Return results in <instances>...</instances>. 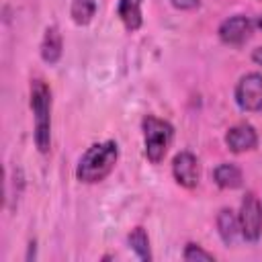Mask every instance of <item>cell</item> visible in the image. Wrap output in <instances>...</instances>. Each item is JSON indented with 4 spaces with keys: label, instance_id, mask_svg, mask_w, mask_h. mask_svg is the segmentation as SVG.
<instances>
[{
    "label": "cell",
    "instance_id": "obj_1",
    "mask_svg": "<svg viewBox=\"0 0 262 262\" xmlns=\"http://www.w3.org/2000/svg\"><path fill=\"white\" fill-rule=\"evenodd\" d=\"M119 160V145L117 141H98V143H92L78 160V166H76V178L80 182H86V184H96V182H102L115 168Z\"/></svg>",
    "mask_w": 262,
    "mask_h": 262
},
{
    "label": "cell",
    "instance_id": "obj_2",
    "mask_svg": "<svg viewBox=\"0 0 262 262\" xmlns=\"http://www.w3.org/2000/svg\"><path fill=\"white\" fill-rule=\"evenodd\" d=\"M29 104H31L33 123H35V131H33L35 145L41 154H47L51 149V104L53 100H51V88L41 78H35L31 82Z\"/></svg>",
    "mask_w": 262,
    "mask_h": 262
},
{
    "label": "cell",
    "instance_id": "obj_3",
    "mask_svg": "<svg viewBox=\"0 0 262 262\" xmlns=\"http://www.w3.org/2000/svg\"><path fill=\"white\" fill-rule=\"evenodd\" d=\"M141 133H143V151L145 158L151 164H160L166 154L168 147L174 139V127L170 121L160 119L156 115H145L141 121Z\"/></svg>",
    "mask_w": 262,
    "mask_h": 262
},
{
    "label": "cell",
    "instance_id": "obj_4",
    "mask_svg": "<svg viewBox=\"0 0 262 262\" xmlns=\"http://www.w3.org/2000/svg\"><path fill=\"white\" fill-rule=\"evenodd\" d=\"M258 27H262L260 18H254V16H248V14H233V16L225 18L219 25L217 35H219L221 43H225L229 47H239L252 37V33Z\"/></svg>",
    "mask_w": 262,
    "mask_h": 262
},
{
    "label": "cell",
    "instance_id": "obj_5",
    "mask_svg": "<svg viewBox=\"0 0 262 262\" xmlns=\"http://www.w3.org/2000/svg\"><path fill=\"white\" fill-rule=\"evenodd\" d=\"M237 219H239L242 237L250 244H256L262 237V203L252 190L244 194Z\"/></svg>",
    "mask_w": 262,
    "mask_h": 262
},
{
    "label": "cell",
    "instance_id": "obj_6",
    "mask_svg": "<svg viewBox=\"0 0 262 262\" xmlns=\"http://www.w3.org/2000/svg\"><path fill=\"white\" fill-rule=\"evenodd\" d=\"M235 104L246 113H260L262 111V74L248 72L235 84Z\"/></svg>",
    "mask_w": 262,
    "mask_h": 262
},
{
    "label": "cell",
    "instance_id": "obj_7",
    "mask_svg": "<svg viewBox=\"0 0 262 262\" xmlns=\"http://www.w3.org/2000/svg\"><path fill=\"white\" fill-rule=\"evenodd\" d=\"M172 176L184 188H194L201 178V164L196 156L188 149H182L172 160Z\"/></svg>",
    "mask_w": 262,
    "mask_h": 262
},
{
    "label": "cell",
    "instance_id": "obj_8",
    "mask_svg": "<svg viewBox=\"0 0 262 262\" xmlns=\"http://www.w3.org/2000/svg\"><path fill=\"white\" fill-rule=\"evenodd\" d=\"M225 145L233 154L252 151L258 145V133L250 123H237L227 129L225 133Z\"/></svg>",
    "mask_w": 262,
    "mask_h": 262
},
{
    "label": "cell",
    "instance_id": "obj_9",
    "mask_svg": "<svg viewBox=\"0 0 262 262\" xmlns=\"http://www.w3.org/2000/svg\"><path fill=\"white\" fill-rule=\"evenodd\" d=\"M39 53H41V59L49 66H55L59 59H61V53H63V39H61V33L55 25H49L43 33V39H41V45H39Z\"/></svg>",
    "mask_w": 262,
    "mask_h": 262
},
{
    "label": "cell",
    "instance_id": "obj_10",
    "mask_svg": "<svg viewBox=\"0 0 262 262\" xmlns=\"http://www.w3.org/2000/svg\"><path fill=\"white\" fill-rule=\"evenodd\" d=\"M141 4H143V0H119L117 2V16L129 33L139 31L143 25Z\"/></svg>",
    "mask_w": 262,
    "mask_h": 262
},
{
    "label": "cell",
    "instance_id": "obj_11",
    "mask_svg": "<svg viewBox=\"0 0 262 262\" xmlns=\"http://www.w3.org/2000/svg\"><path fill=\"white\" fill-rule=\"evenodd\" d=\"M217 233H219L221 242L227 246H233L237 242V237H242L239 219L231 209H221L217 213Z\"/></svg>",
    "mask_w": 262,
    "mask_h": 262
},
{
    "label": "cell",
    "instance_id": "obj_12",
    "mask_svg": "<svg viewBox=\"0 0 262 262\" xmlns=\"http://www.w3.org/2000/svg\"><path fill=\"white\" fill-rule=\"evenodd\" d=\"M213 180L219 188H225V190H235L244 184V174H242V168L231 164V162H223L219 164L215 170H213Z\"/></svg>",
    "mask_w": 262,
    "mask_h": 262
},
{
    "label": "cell",
    "instance_id": "obj_13",
    "mask_svg": "<svg viewBox=\"0 0 262 262\" xmlns=\"http://www.w3.org/2000/svg\"><path fill=\"white\" fill-rule=\"evenodd\" d=\"M127 244H129V248L137 254L139 260H143V262H149V260H151L149 237H147V231H145L141 225H137V227H133V229L129 231V235H127Z\"/></svg>",
    "mask_w": 262,
    "mask_h": 262
},
{
    "label": "cell",
    "instance_id": "obj_14",
    "mask_svg": "<svg viewBox=\"0 0 262 262\" xmlns=\"http://www.w3.org/2000/svg\"><path fill=\"white\" fill-rule=\"evenodd\" d=\"M96 14V2L94 0H72L70 4V16L78 27H86L92 23Z\"/></svg>",
    "mask_w": 262,
    "mask_h": 262
},
{
    "label": "cell",
    "instance_id": "obj_15",
    "mask_svg": "<svg viewBox=\"0 0 262 262\" xmlns=\"http://www.w3.org/2000/svg\"><path fill=\"white\" fill-rule=\"evenodd\" d=\"M182 258H184L186 262H213V260H215V256H213L211 252L203 250L199 244H192V242H188V244L184 246Z\"/></svg>",
    "mask_w": 262,
    "mask_h": 262
},
{
    "label": "cell",
    "instance_id": "obj_16",
    "mask_svg": "<svg viewBox=\"0 0 262 262\" xmlns=\"http://www.w3.org/2000/svg\"><path fill=\"white\" fill-rule=\"evenodd\" d=\"M170 4L176 10H196L201 6V0H170Z\"/></svg>",
    "mask_w": 262,
    "mask_h": 262
},
{
    "label": "cell",
    "instance_id": "obj_17",
    "mask_svg": "<svg viewBox=\"0 0 262 262\" xmlns=\"http://www.w3.org/2000/svg\"><path fill=\"white\" fill-rule=\"evenodd\" d=\"M252 61H254L256 66H262V45L252 51Z\"/></svg>",
    "mask_w": 262,
    "mask_h": 262
},
{
    "label": "cell",
    "instance_id": "obj_18",
    "mask_svg": "<svg viewBox=\"0 0 262 262\" xmlns=\"http://www.w3.org/2000/svg\"><path fill=\"white\" fill-rule=\"evenodd\" d=\"M31 256H35V242L29 244V254H27V260H31Z\"/></svg>",
    "mask_w": 262,
    "mask_h": 262
}]
</instances>
